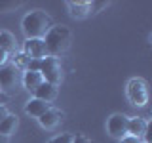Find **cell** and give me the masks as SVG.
<instances>
[{
  "mask_svg": "<svg viewBox=\"0 0 152 143\" xmlns=\"http://www.w3.org/2000/svg\"><path fill=\"white\" fill-rule=\"evenodd\" d=\"M51 27H53V21L44 10H32L21 21L23 35L27 38H44Z\"/></svg>",
  "mask_w": 152,
  "mask_h": 143,
  "instance_id": "1",
  "label": "cell"
},
{
  "mask_svg": "<svg viewBox=\"0 0 152 143\" xmlns=\"http://www.w3.org/2000/svg\"><path fill=\"white\" fill-rule=\"evenodd\" d=\"M72 35H70L69 27L65 25H53L44 36V44H46V52L51 57H59L61 54H65L70 46Z\"/></svg>",
  "mask_w": 152,
  "mask_h": 143,
  "instance_id": "2",
  "label": "cell"
},
{
  "mask_svg": "<svg viewBox=\"0 0 152 143\" xmlns=\"http://www.w3.org/2000/svg\"><path fill=\"white\" fill-rule=\"evenodd\" d=\"M40 74H42V80H44V82L57 86L63 80V69H61L59 59H57V57H51V55H46L44 59L40 61Z\"/></svg>",
  "mask_w": 152,
  "mask_h": 143,
  "instance_id": "3",
  "label": "cell"
},
{
  "mask_svg": "<svg viewBox=\"0 0 152 143\" xmlns=\"http://www.w3.org/2000/svg\"><path fill=\"white\" fill-rule=\"evenodd\" d=\"M127 99L137 105V107H142L148 101V90H146V82L142 78H131L127 82Z\"/></svg>",
  "mask_w": 152,
  "mask_h": 143,
  "instance_id": "4",
  "label": "cell"
},
{
  "mask_svg": "<svg viewBox=\"0 0 152 143\" xmlns=\"http://www.w3.org/2000/svg\"><path fill=\"white\" fill-rule=\"evenodd\" d=\"M19 84V69L13 65H2L0 67V92H12Z\"/></svg>",
  "mask_w": 152,
  "mask_h": 143,
  "instance_id": "5",
  "label": "cell"
},
{
  "mask_svg": "<svg viewBox=\"0 0 152 143\" xmlns=\"http://www.w3.org/2000/svg\"><path fill=\"white\" fill-rule=\"evenodd\" d=\"M127 118L129 116H126V114H122V113L112 114L107 120V132L110 133L112 137H116V139H122L124 136H127Z\"/></svg>",
  "mask_w": 152,
  "mask_h": 143,
  "instance_id": "6",
  "label": "cell"
},
{
  "mask_svg": "<svg viewBox=\"0 0 152 143\" xmlns=\"http://www.w3.org/2000/svg\"><path fill=\"white\" fill-rule=\"evenodd\" d=\"M21 52L27 54L31 59H44L48 55L44 38H27V40L23 42V50Z\"/></svg>",
  "mask_w": 152,
  "mask_h": 143,
  "instance_id": "7",
  "label": "cell"
},
{
  "mask_svg": "<svg viewBox=\"0 0 152 143\" xmlns=\"http://www.w3.org/2000/svg\"><path fill=\"white\" fill-rule=\"evenodd\" d=\"M66 8H69V13L74 19H84L91 13V2H88V0H76V2L74 0H69Z\"/></svg>",
  "mask_w": 152,
  "mask_h": 143,
  "instance_id": "8",
  "label": "cell"
},
{
  "mask_svg": "<svg viewBox=\"0 0 152 143\" xmlns=\"http://www.w3.org/2000/svg\"><path fill=\"white\" fill-rule=\"evenodd\" d=\"M61 120H63V113H61L59 109H53V107H50L44 114H42V116H38L40 126L46 128V130H53V128H55Z\"/></svg>",
  "mask_w": 152,
  "mask_h": 143,
  "instance_id": "9",
  "label": "cell"
},
{
  "mask_svg": "<svg viewBox=\"0 0 152 143\" xmlns=\"http://www.w3.org/2000/svg\"><path fill=\"white\" fill-rule=\"evenodd\" d=\"M146 128H148V122L145 120L142 116H131L127 118V136L133 137H141L146 133Z\"/></svg>",
  "mask_w": 152,
  "mask_h": 143,
  "instance_id": "10",
  "label": "cell"
},
{
  "mask_svg": "<svg viewBox=\"0 0 152 143\" xmlns=\"http://www.w3.org/2000/svg\"><path fill=\"white\" fill-rule=\"evenodd\" d=\"M32 97L42 99V101H46V103L53 101V99L57 97V86L48 84V82H42V84L34 90V92H32Z\"/></svg>",
  "mask_w": 152,
  "mask_h": 143,
  "instance_id": "11",
  "label": "cell"
},
{
  "mask_svg": "<svg viewBox=\"0 0 152 143\" xmlns=\"http://www.w3.org/2000/svg\"><path fill=\"white\" fill-rule=\"evenodd\" d=\"M48 109H50V103L42 101V99H36V97H31L27 101V105H25V113L31 114V116H34V118L42 116Z\"/></svg>",
  "mask_w": 152,
  "mask_h": 143,
  "instance_id": "12",
  "label": "cell"
},
{
  "mask_svg": "<svg viewBox=\"0 0 152 143\" xmlns=\"http://www.w3.org/2000/svg\"><path fill=\"white\" fill-rule=\"evenodd\" d=\"M21 82H23V86L28 90V92H34V90L40 86L44 80H42V74L40 73H32V71H25V74H23V78H21Z\"/></svg>",
  "mask_w": 152,
  "mask_h": 143,
  "instance_id": "13",
  "label": "cell"
},
{
  "mask_svg": "<svg viewBox=\"0 0 152 143\" xmlns=\"http://www.w3.org/2000/svg\"><path fill=\"white\" fill-rule=\"evenodd\" d=\"M0 50H4L6 54H15V38L12 32L0 31Z\"/></svg>",
  "mask_w": 152,
  "mask_h": 143,
  "instance_id": "14",
  "label": "cell"
},
{
  "mask_svg": "<svg viewBox=\"0 0 152 143\" xmlns=\"http://www.w3.org/2000/svg\"><path fill=\"white\" fill-rule=\"evenodd\" d=\"M17 128V116L15 114H8L4 120H0V136L10 137Z\"/></svg>",
  "mask_w": 152,
  "mask_h": 143,
  "instance_id": "15",
  "label": "cell"
},
{
  "mask_svg": "<svg viewBox=\"0 0 152 143\" xmlns=\"http://www.w3.org/2000/svg\"><path fill=\"white\" fill-rule=\"evenodd\" d=\"M28 61H31V57L27 54H23V52H15V54H13V67H15V69H25L27 71Z\"/></svg>",
  "mask_w": 152,
  "mask_h": 143,
  "instance_id": "16",
  "label": "cell"
},
{
  "mask_svg": "<svg viewBox=\"0 0 152 143\" xmlns=\"http://www.w3.org/2000/svg\"><path fill=\"white\" fill-rule=\"evenodd\" d=\"M70 141H72V136H70V133H59V136L51 137L48 143H70Z\"/></svg>",
  "mask_w": 152,
  "mask_h": 143,
  "instance_id": "17",
  "label": "cell"
},
{
  "mask_svg": "<svg viewBox=\"0 0 152 143\" xmlns=\"http://www.w3.org/2000/svg\"><path fill=\"white\" fill-rule=\"evenodd\" d=\"M21 2H0V12H15Z\"/></svg>",
  "mask_w": 152,
  "mask_h": 143,
  "instance_id": "18",
  "label": "cell"
},
{
  "mask_svg": "<svg viewBox=\"0 0 152 143\" xmlns=\"http://www.w3.org/2000/svg\"><path fill=\"white\" fill-rule=\"evenodd\" d=\"M70 143H91V141H89L86 136H82V133H78V136H72V141Z\"/></svg>",
  "mask_w": 152,
  "mask_h": 143,
  "instance_id": "19",
  "label": "cell"
},
{
  "mask_svg": "<svg viewBox=\"0 0 152 143\" xmlns=\"http://www.w3.org/2000/svg\"><path fill=\"white\" fill-rule=\"evenodd\" d=\"M120 143H142L139 137H133V136H124L122 139H120Z\"/></svg>",
  "mask_w": 152,
  "mask_h": 143,
  "instance_id": "20",
  "label": "cell"
},
{
  "mask_svg": "<svg viewBox=\"0 0 152 143\" xmlns=\"http://www.w3.org/2000/svg\"><path fill=\"white\" fill-rule=\"evenodd\" d=\"M107 6V2H91V13H97V10Z\"/></svg>",
  "mask_w": 152,
  "mask_h": 143,
  "instance_id": "21",
  "label": "cell"
},
{
  "mask_svg": "<svg viewBox=\"0 0 152 143\" xmlns=\"http://www.w3.org/2000/svg\"><path fill=\"white\" fill-rule=\"evenodd\" d=\"M8 57H10V55L6 54V52H4V50H0V67L8 63Z\"/></svg>",
  "mask_w": 152,
  "mask_h": 143,
  "instance_id": "22",
  "label": "cell"
},
{
  "mask_svg": "<svg viewBox=\"0 0 152 143\" xmlns=\"http://www.w3.org/2000/svg\"><path fill=\"white\" fill-rule=\"evenodd\" d=\"M8 109H6V105H0V120H4V118L8 116Z\"/></svg>",
  "mask_w": 152,
  "mask_h": 143,
  "instance_id": "23",
  "label": "cell"
},
{
  "mask_svg": "<svg viewBox=\"0 0 152 143\" xmlns=\"http://www.w3.org/2000/svg\"><path fill=\"white\" fill-rule=\"evenodd\" d=\"M6 101H8V95L4 94V92H0V105H4Z\"/></svg>",
  "mask_w": 152,
  "mask_h": 143,
  "instance_id": "24",
  "label": "cell"
},
{
  "mask_svg": "<svg viewBox=\"0 0 152 143\" xmlns=\"http://www.w3.org/2000/svg\"><path fill=\"white\" fill-rule=\"evenodd\" d=\"M0 143H8V137L6 136H0Z\"/></svg>",
  "mask_w": 152,
  "mask_h": 143,
  "instance_id": "25",
  "label": "cell"
}]
</instances>
